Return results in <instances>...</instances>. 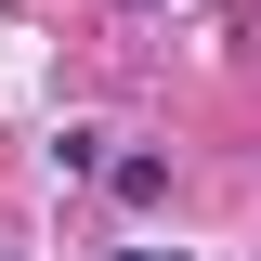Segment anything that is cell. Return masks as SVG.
Listing matches in <instances>:
<instances>
[{
    "label": "cell",
    "mask_w": 261,
    "mask_h": 261,
    "mask_svg": "<svg viewBox=\"0 0 261 261\" xmlns=\"http://www.w3.org/2000/svg\"><path fill=\"white\" fill-rule=\"evenodd\" d=\"M130 261H183V248H130Z\"/></svg>",
    "instance_id": "cell-1"
}]
</instances>
